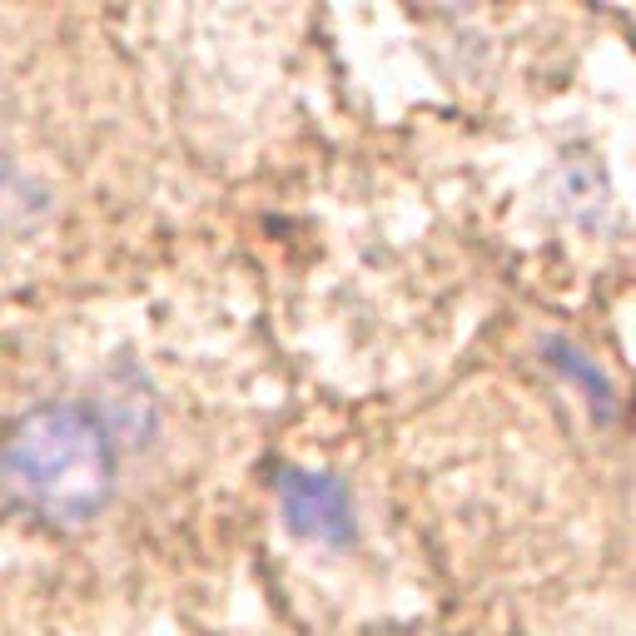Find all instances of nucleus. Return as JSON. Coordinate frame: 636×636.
Instances as JSON below:
<instances>
[{"mask_svg":"<svg viewBox=\"0 0 636 636\" xmlns=\"http://www.w3.org/2000/svg\"><path fill=\"white\" fill-rule=\"evenodd\" d=\"M219 204L115 10L0 6V304L125 274Z\"/></svg>","mask_w":636,"mask_h":636,"instance_id":"20e7f679","label":"nucleus"},{"mask_svg":"<svg viewBox=\"0 0 636 636\" xmlns=\"http://www.w3.org/2000/svg\"><path fill=\"white\" fill-rule=\"evenodd\" d=\"M622 324L512 298L463 368L388 413L417 527L463 606L512 616L632 582Z\"/></svg>","mask_w":636,"mask_h":636,"instance_id":"f03ea898","label":"nucleus"},{"mask_svg":"<svg viewBox=\"0 0 636 636\" xmlns=\"http://www.w3.org/2000/svg\"><path fill=\"white\" fill-rule=\"evenodd\" d=\"M388 413L298 393L258 453L248 582L284 636H398L463 606L417 527Z\"/></svg>","mask_w":636,"mask_h":636,"instance_id":"39448f33","label":"nucleus"},{"mask_svg":"<svg viewBox=\"0 0 636 636\" xmlns=\"http://www.w3.org/2000/svg\"><path fill=\"white\" fill-rule=\"evenodd\" d=\"M0 636H89L70 616L50 612L25 596H0Z\"/></svg>","mask_w":636,"mask_h":636,"instance_id":"423d86ee","label":"nucleus"},{"mask_svg":"<svg viewBox=\"0 0 636 636\" xmlns=\"http://www.w3.org/2000/svg\"><path fill=\"white\" fill-rule=\"evenodd\" d=\"M298 398L219 219L115 278L0 304V596L89 636H204Z\"/></svg>","mask_w":636,"mask_h":636,"instance_id":"f257e3e1","label":"nucleus"},{"mask_svg":"<svg viewBox=\"0 0 636 636\" xmlns=\"http://www.w3.org/2000/svg\"><path fill=\"white\" fill-rule=\"evenodd\" d=\"M219 229L304 398L398 413L447 383L512 304L473 229L358 129L229 189Z\"/></svg>","mask_w":636,"mask_h":636,"instance_id":"7ed1b4c3","label":"nucleus"}]
</instances>
